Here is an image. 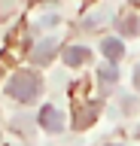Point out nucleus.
Wrapping results in <instances>:
<instances>
[{
  "label": "nucleus",
  "instance_id": "3",
  "mask_svg": "<svg viewBox=\"0 0 140 146\" xmlns=\"http://www.w3.org/2000/svg\"><path fill=\"white\" fill-rule=\"evenodd\" d=\"M55 49H58V40H43V43H37L31 49V61L34 64H49L52 55H55Z\"/></svg>",
  "mask_w": 140,
  "mask_h": 146
},
{
  "label": "nucleus",
  "instance_id": "4",
  "mask_svg": "<svg viewBox=\"0 0 140 146\" xmlns=\"http://www.w3.org/2000/svg\"><path fill=\"white\" fill-rule=\"evenodd\" d=\"M64 64L67 67H79V64L88 61V55H92V49H85V46H70V49H64Z\"/></svg>",
  "mask_w": 140,
  "mask_h": 146
},
{
  "label": "nucleus",
  "instance_id": "7",
  "mask_svg": "<svg viewBox=\"0 0 140 146\" xmlns=\"http://www.w3.org/2000/svg\"><path fill=\"white\" fill-rule=\"evenodd\" d=\"M94 113H98V107H92V110H79V113H76V128H85V125L94 119Z\"/></svg>",
  "mask_w": 140,
  "mask_h": 146
},
{
  "label": "nucleus",
  "instance_id": "6",
  "mask_svg": "<svg viewBox=\"0 0 140 146\" xmlns=\"http://www.w3.org/2000/svg\"><path fill=\"white\" fill-rule=\"evenodd\" d=\"M119 31H122V34H137V31H140V27H137V18H134V15H125L119 21Z\"/></svg>",
  "mask_w": 140,
  "mask_h": 146
},
{
  "label": "nucleus",
  "instance_id": "1",
  "mask_svg": "<svg viewBox=\"0 0 140 146\" xmlns=\"http://www.w3.org/2000/svg\"><path fill=\"white\" fill-rule=\"evenodd\" d=\"M6 91H9V98L21 100V104H31V100L40 94V76L31 73V70H19L6 82Z\"/></svg>",
  "mask_w": 140,
  "mask_h": 146
},
{
  "label": "nucleus",
  "instance_id": "9",
  "mask_svg": "<svg viewBox=\"0 0 140 146\" xmlns=\"http://www.w3.org/2000/svg\"><path fill=\"white\" fill-rule=\"evenodd\" d=\"M134 85H137V91H140V67L134 70Z\"/></svg>",
  "mask_w": 140,
  "mask_h": 146
},
{
  "label": "nucleus",
  "instance_id": "8",
  "mask_svg": "<svg viewBox=\"0 0 140 146\" xmlns=\"http://www.w3.org/2000/svg\"><path fill=\"white\" fill-rule=\"evenodd\" d=\"M98 73H101V79H104V82H113V79H119V70H116V64H104V67H101Z\"/></svg>",
  "mask_w": 140,
  "mask_h": 146
},
{
  "label": "nucleus",
  "instance_id": "5",
  "mask_svg": "<svg viewBox=\"0 0 140 146\" xmlns=\"http://www.w3.org/2000/svg\"><path fill=\"white\" fill-rule=\"evenodd\" d=\"M101 49H104V55H107L110 61H119L122 55H125V46H122V40H116V36H107L101 43Z\"/></svg>",
  "mask_w": 140,
  "mask_h": 146
},
{
  "label": "nucleus",
  "instance_id": "2",
  "mask_svg": "<svg viewBox=\"0 0 140 146\" xmlns=\"http://www.w3.org/2000/svg\"><path fill=\"white\" fill-rule=\"evenodd\" d=\"M40 125L46 128V131H52V134H58V131L64 128V116H61L55 107H43L40 110Z\"/></svg>",
  "mask_w": 140,
  "mask_h": 146
}]
</instances>
